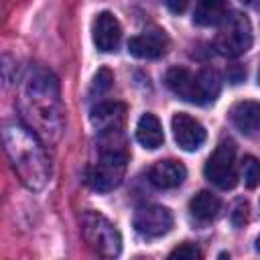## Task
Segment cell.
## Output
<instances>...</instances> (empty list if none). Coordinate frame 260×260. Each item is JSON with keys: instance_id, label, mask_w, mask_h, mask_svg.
Instances as JSON below:
<instances>
[{"instance_id": "9", "label": "cell", "mask_w": 260, "mask_h": 260, "mask_svg": "<svg viewBox=\"0 0 260 260\" xmlns=\"http://www.w3.org/2000/svg\"><path fill=\"white\" fill-rule=\"evenodd\" d=\"M171 128H173L175 142L187 152H195L205 142V136H207L203 124L185 112H179L173 116Z\"/></svg>"}, {"instance_id": "1", "label": "cell", "mask_w": 260, "mask_h": 260, "mask_svg": "<svg viewBox=\"0 0 260 260\" xmlns=\"http://www.w3.org/2000/svg\"><path fill=\"white\" fill-rule=\"evenodd\" d=\"M20 110L30 128L41 140L57 142L65 126V110L59 93V83L53 73L37 69L24 81Z\"/></svg>"}, {"instance_id": "19", "label": "cell", "mask_w": 260, "mask_h": 260, "mask_svg": "<svg viewBox=\"0 0 260 260\" xmlns=\"http://www.w3.org/2000/svg\"><path fill=\"white\" fill-rule=\"evenodd\" d=\"M112 81H114V77H112V73L108 71V69H100L98 71V75L93 77V83H91V93H104V91H108L110 87H112Z\"/></svg>"}, {"instance_id": "10", "label": "cell", "mask_w": 260, "mask_h": 260, "mask_svg": "<svg viewBox=\"0 0 260 260\" xmlns=\"http://www.w3.org/2000/svg\"><path fill=\"white\" fill-rule=\"evenodd\" d=\"M91 39H93V45L98 47V51H104V53L116 51V47L120 45V39H122V26H120L118 18L108 10L100 12L91 24Z\"/></svg>"}, {"instance_id": "13", "label": "cell", "mask_w": 260, "mask_h": 260, "mask_svg": "<svg viewBox=\"0 0 260 260\" xmlns=\"http://www.w3.org/2000/svg\"><path fill=\"white\" fill-rule=\"evenodd\" d=\"M187 177V169L179 160H158L148 171V181L156 189H175Z\"/></svg>"}, {"instance_id": "8", "label": "cell", "mask_w": 260, "mask_h": 260, "mask_svg": "<svg viewBox=\"0 0 260 260\" xmlns=\"http://www.w3.org/2000/svg\"><path fill=\"white\" fill-rule=\"evenodd\" d=\"M173 228V213L169 207L162 205H144L138 207L134 213V230L142 238H160L169 234Z\"/></svg>"}, {"instance_id": "7", "label": "cell", "mask_w": 260, "mask_h": 260, "mask_svg": "<svg viewBox=\"0 0 260 260\" xmlns=\"http://www.w3.org/2000/svg\"><path fill=\"white\" fill-rule=\"evenodd\" d=\"M207 181H211L219 189H232L238 183L236 173V144L232 140H223L217 144L213 154L207 158L203 169Z\"/></svg>"}, {"instance_id": "5", "label": "cell", "mask_w": 260, "mask_h": 260, "mask_svg": "<svg viewBox=\"0 0 260 260\" xmlns=\"http://www.w3.org/2000/svg\"><path fill=\"white\" fill-rule=\"evenodd\" d=\"M126 150L118 148L114 144H108V148L102 150L98 162H93L87 171V183L95 191H112L116 189L126 173Z\"/></svg>"}, {"instance_id": "16", "label": "cell", "mask_w": 260, "mask_h": 260, "mask_svg": "<svg viewBox=\"0 0 260 260\" xmlns=\"http://www.w3.org/2000/svg\"><path fill=\"white\" fill-rule=\"evenodd\" d=\"M228 16L225 0H197L193 22L199 26H215Z\"/></svg>"}, {"instance_id": "2", "label": "cell", "mask_w": 260, "mask_h": 260, "mask_svg": "<svg viewBox=\"0 0 260 260\" xmlns=\"http://www.w3.org/2000/svg\"><path fill=\"white\" fill-rule=\"evenodd\" d=\"M4 152L16 171L18 179L30 189L41 191L49 183L51 165L41 138L26 126L8 124L0 132Z\"/></svg>"}, {"instance_id": "12", "label": "cell", "mask_w": 260, "mask_h": 260, "mask_svg": "<svg viewBox=\"0 0 260 260\" xmlns=\"http://www.w3.org/2000/svg\"><path fill=\"white\" fill-rule=\"evenodd\" d=\"M167 47H169V39L160 30L142 32L128 41L130 55H134L138 59H158L160 55L167 53Z\"/></svg>"}, {"instance_id": "18", "label": "cell", "mask_w": 260, "mask_h": 260, "mask_svg": "<svg viewBox=\"0 0 260 260\" xmlns=\"http://www.w3.org/2000/svg\"><path fill=\"white\" fill-rule=\"evenodd\" d=\"M242 173H244V181L250 189H254L258 185V179H260V169H258V162L254 156H246L244 162H242Z\"/></svg>"}, {"instance_id": "17", "label": "cell", "mask_w": 260, "mask_h": 260, "mask_svg": "<svg viewBox=\"0 0 260 260\" xmlns=\"http://www.w3.org/2000/svg\"><path fill=\"white\" fill-rule=\"evenodd\" d=\"M219 209H221V201H219V197L213 195L211 191H199V193L191 199V203H189L191 215H193L197 221H201V223H207V221L215 219L217 213H219Z\"/></svg>"}, {"instance_id": "15", "label": "cell", "mask_w": 260, "mask_h": 260, "mask_svg": "<svg viewBox=\"0 0 260 260\" xmlns=\"http://www.w3.org/2000/svg\"><path fill=\"white\" fill-rule=\"evenodd\" d=\"M136 140L148 148V150H154L158 146H162L165 142V132H162V126L158 122V118L154 114H142L138 124H136Z\"/></svg>"}, {"instance_id": "23", "label": "cell", "mask_w": 260, "mask_h": 260, "mask_svg": "<svg viewBox=\"0 0 260 260\" xmlns=\"http://www.w3.org/2000/svg\"><path fill=\"white\" fill-rule=\"evenodd\" d=\"M242 2H246V4H252V2H254V0H242Z\"/></svg>"}, {"instance_id": "14", "label": "cell", "mask_w": 260, "mask_h": 260, "mask_svg": "<svg viewBox=\"0 0 260 260\" xmlns=\"http://www.w3.org/2000/svg\"><path fill=\"white\" fill-rule=\"evenodd\" d=\"M230 118H232L234 126H236L240 132L252 136V134L258 132V126H260V106H258L256 102H252V100L238 102V104L232 108Z\"/></svg>"}, {"instance_id": "20", "label": "cell", "mask_w": 260, "mask_h": 260, "mask_svg": "<svg viewBox=\"0 0 260 260\" xmlns=\"http://www.w3.org/2000/svg\"><path fill=\"white\" fill-rule=\"evenodd\" d=\"M169 258H179V260H197V258H201V252H199L193 244H181L179 248H175V250L169 254Z\"/></svg>"}, {"instance_id": "11", "label": "cell", "mask_w": 260, "mask_h": 260, "mask_svg": "<svg viewBox=\"0 0 260 260\" xmlns=\"http://www.w3.org/2000/svg\"><path fill=\"white\" fill-rule=\"evenodd\" d=\"M124 116H126V108L120 102H102L91 110L93 126L104 136H110V138H114V134L120 132L124 124Z\"/></svg>"}, {"instance_id": "3", "label": "cell", "mask_w": 260, "mask_h": 260, "mask_svg": "<svg viewBox=\"0 0 260 260\" xmlns=\"http://www.w3.org/2000/svg\"><path fill=\"white\" fill-rule=\"evenodd\" d=\"M167 87L181 100L189 104H209L219 93V77L213 71L191 73L185 67H173L167 71Z\"/></svg>"}, {"instance_id": "6", "label": "cell", "mask_w": 260, "mask_h": 260, "mask_svg": "<svg viewBox=\"0 0 260 260\" xmlns=\"http://www.w3.org/2000/svg\"><path fill=\"white\" fill-rule=\"evenodd\" d=\"M221 22L223 26L219 28L215 39L217 51L225 57H238L246 53L252 47V26L248 18L242 14H232L225 16Z\"/></svg>"}, {"instance_id": "22", "label": "cell", "mask_w": 260, "mask_h": 260, "mask_svg": "<svg viewBox=\"0 0 260 260\" xmlns=\"http://www.w3.org/2000/svg\"><path fill=\"white\" fill-rule=\"evenodd\" d=\"M167 2V8L173 12V14H181L185 12V8L189 6V0H165Z\"/></svg>"}, {"instance_id": "4", "label": "cell", "mask_w": 260, "mask_h": 260, "mask_svg": "<svg viewBox=\"0 0 260 260\" xmlns=\"http://www.w3.org/2000/svg\"><path fill=\"white\" fill-rule=\"evenodd\" d=\"M81 232L87 244L102 256L114 258L122 252V236L118 228L100 211H85L81 217Z\"/></svg>"}, {"instance_id": "21", "label": "cell", "mask_w": 260, "mask_h": 260, "mask_svg": "<svg viewBox=\"0 0 260 260\" xmlns=\"http://www.w3.org/2000/svg\"><path fill=\"white\" fill-rule=\"evenodd\" d=\"M232 221H234L236 228H242V225L248 221V203H246V201H240V203L234 207Z\"/></svg>"}]
</instances>
